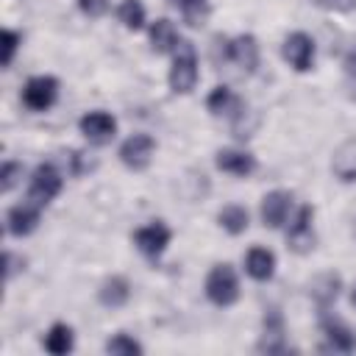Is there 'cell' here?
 I'll return each instance as SVG.
<instances>
[{"mask_svg":"<svg viewBox=\"0 0 356 356\" xmlns=\"http://www.w3.org/2000/svg\"><path fill=\"white\" fill-rule=\"evenodd\" d=\"M197 78H200V70H197V50L192 42L181 39L178 47L172 50V67H170V75H167V83L175 95H189L195 86H197Z\"/></svg>","mask_w":356,"mask_h":356,"instance_id":"obj_1","label":"cell"},{"mask_svg":"<svg viewBox=\"0 0 356 356\" xmlns=\"http://www.w3.org/2000/svg\"><path fill=\"white\" fill-rule=\"evenodd\" d=\"M203 292H206V298H209L214 306H220V309L234 306V303L239 300V278H236L234 264H228V261L214 264V267L206 273Z\"/></svg>","mask_w":356,"mask_h":356,"instance_id":"obj_2","label":"cell"},{"mask_svg":"<svg viewBox=\"0 0 356 356\" xmlns=\"http://www.w3.org/2000/svg\"><path fill=\"white\" fill-rule=\"evenodd\" d=\"M259 353H289V342H286V323H284V314L278 306H270L264 309V317H261V337H259V345H256Z\"/></svg>","mask_w":356,"mask_h":356,"instance_id":"obj_3","label":"cell"},{"mask_svg":"<svg viewBox=\"0 0 356 356\" xmlns=\"http://www.w3.org/2000/svg\"><path fill=\"white\" fill-rule=\"evenodd\" d=\"M314 206H300L298 209V214L292 217V222H289V228H286V248L292 250V253H298V256H306V253H312L314 250V242H317V236H314Z\"/></svg>","mask_w":356,"mask_h":356,"instance_id":"obj_4","label":"cell"},{"mask_svg":"<svg viewBox=\"0 0 356 356\" xmlns=\"http://www.w3.org/2000/svg\"><path fill=\"white\" fill-rule=\"evenodd\" d=\"M314 39L306 33V31H292L284 36V44H281V56L284 61L295 70V72H309L314 67Z\"/></svg>","mask_w":356,"mask_h":356,"instance_id":"obj_5","label":"cell"},{"mask_svg":"<svg viewBox=\"0 0 356 356\" xmlns=\"http://www.w3.org/2000/svg\"><path fill=\"white\" fill-rule=\"evenodd\" d=\"M220 44H222V58L236 64L242 72H256L259 67V42L253 33H239L234 39H222L220 36Z\"/></svg>","mask_w":356,"mask_h":356,"instance_id":"obj_6","label":"cell"},{"mask_svg":"<svg viewBox=\"0 0 356 356\" xmlns=\"http://www.w3.org/2000/svg\"><path fill=\"white\" fill-rule=\"evenodd\" d=\"M61 186H64V178H61V172L56 170V164L42 161V164L33 170V175H31L28 200L36 203V206H47V203L61 192Z\"/></svg>","mask_w":356,"mask_h":356,"instance_id":"obj_7","label":"cell"},{"mask_svg":"<svg viewBox=\"0 0 356 356\" xmlns=\"http://www.w3.org/2000/svg\"><path fill=\"white\" fill-rule=\"evenodd\" d=\"M153 153H156V139H153L150 134H145V131L131 134V136L120 145V150H117L120 161H122L128 170H134V172L147 170L150 161H153Z\"/></svg>","mask_w":356,"mask_h":356,"instance_id":"obj_8","label":"cell"},{"mask_svg":"<svg viewBox=\"0 0 356 356\" xmlns=\"http://www.w3.org/2000/svg\"><path fill=\"white\" fill-rule=\"evenodd\" d=\"M22 103L31 111H47L58 100V81L53 75H33L22 86Z\"/></svg>","mask_w":356,"mask_h":356,"instance_id":"obj_9","label":"cell"},{"mask_svg":"<svg viewBox=\"0 0 356 356\" xmlns=\"http://www.w3.org/2000/svg\"><path fill=\"white\" fill-rule=\"evenodd\" d=\"M170 239H172V231H170V225L161 222V220H153V222H147V225H142V228L134 231V245H136V250H139L142 256L153 259V261L167 250Z\"/></svg>","mask_w":356,"mask_h":356,"instance_id":"obj_10","label":"cell"},{"mask_svg":"<svg viewBox=\"0 0 356 356\" xmlns=\"http://www.w3.org/2000/svg\"><path fill=\"white\" fill-rule=\"evenodd\" d=\"M320 331L325 337L323 350H334V353H353L356 350V334L350 331L348 323L328 314V309L320 314Z\"/></svg>","mask_w":356,"mask_h":356,"instance_id":"obj_11","label":"cell"},{"mask_svg":"<svg viewBox=\"0 0 356 356\" xmlns=\"http://www.w3.org/2000/svg\"><path fill=\"white\" fill-rule=\"evenodd\" d=\"M78 131L83 134L86 142L92 145H108L114 136H117V120L103 111V108H95V111H86L81 120H78Z\"/></svg>","mask_w":356,"mask_h":356,"instance_id":"obj_12","label":"cell"},{"mask_svg":"<svg viewBox=\"0 0 356 356\" xmlns=\"http://www.w3.org/2000/svg\"><path fill=\"white\" fill-rule=\"evenodd\" d=\"M206 108H209V114L225 117V120H231V122H239V120L245 117V111H248L245 100H242L231 86H214V89L209 92V97H206Z\"/></svg>","mask_w":356,"mask_h":356,"instance_id":"obj_13","label":"cell"},{"mask_svg":"<svg viewBox=\"0 0 356 356\" xmlns=\"http://www.w3.org/2000/svg\"><path fill=\"white\" fill-rule=\"evenodd\" d=\"M39 220H42V206L25 200V203H17L6 211V228L11 236H28L39 228Z\"/></svg>","mask_w":356,"mask_h":356,"instance_id":"obj_14","label":"cell"},{"mask_svg":"<svg viewBox=\"0 0 356 356\" xmlns=\"http://www.w3.org/2000/svg\"><path fill=\"white\" fill-rule=\"evenodd\" d=\"M339 292H342V275L334 273V270L317 273V275L309 281V298L314 300V306H317L320 312L331 309V306L337 303Z\"/></svg>","mask_w":356,"mask_h":356,"instance_id":"obj_15","label":"cell"},{"mask_svg":"<svg viewBox=\"0 0 356 356\" xmlns=\"http://www.w3.org/2000/svg\"><path fill=\"white\" fill-rule=\"evenodd\" d=\"M289 209H292V192H286V189L267 192L261 197V209H259L264 228H281L289 217Z\"/></svg>","mask_w":356,"mask_h":356,"instance_id":"obj_16","label":"cell"},{"mask_svg":"<svg viewBox=\"0 0 356 356\" xmlns=\"http://www.w3.org/2000/svg\"><path fill=\"white\" fill-rule=\"evenodd\" d=\"M214 164L220 172H228V175H236V178H248L256 172V156L248 153V150H236V147H222L214 153Z\"/></svg>","mask_w":356,"mask_h":356,"instance_id":"obj_17","label":"cell"},{"mask_svg":"<svg viewBox=\"0 0 356 356\" xmlns=\"http://www.w3.org/2000/svg\"><path fill=\"white\" fill-rule=\"evenodd\" d=\"M245 273H248L253 281H259V284L270 281V278L275 275V253H273L270 248H261V245L250 248V250L245 253Z\"/></svg>","mask_w":356,"mask_h":356,"instance_id":"obj_18","label":"cell"},{"mask_svg":"<svg viewBox=\"0 0 356 356\" xmlns=\"http://www.w3.org/2000/svg\"><path fill=\"white\" fill-rule=\"evenodd\" d=\"M97 300L106 309H120L131 300V281L125 275H108L100 286H97Z\"/></svg>","mask_w":356,"mask_h":356,"instance_id":"obj_19","label":"cell"},{"mask_svg":"<svg viewBox=\"0 0 356 356\" xmlns=\"http://www.w3.org/2000/svg\"><path fill=\"white\" fill-rule=\"evenodd\" d=\"M147 36H150V50L153 53H172L175 47H178V42H181V36H178V28L172 25V19H167V17H159L153 25H150V31H147Z\"/></svg>","mask_w":356,"mask_h":356,"instance_id":"obj_20","label":"cell"},{"mask_svg":"<svg viewBox=\"0 0 356 356\" xmlns=\"http://www.w3.org/2000/svg\"><path fill=\"white\" fill-rule=\"evenodd\" d=\"M331 170L342 184H353L356 181V139H345L334 156H331Z\"/></svg>","mask_w":356,"mask_h":356,"instance_id":"obj_21","label":"cell"},{"mask_svg":"<svg viewBox=\"0 0 356 356\" xmlns=\"http://www.w3.org/2000/svg\"><path fill=\"white\" fill-rule=\"evenodd\" d=\"M42 345H44L47 353L64 356V353H70V350L75 348V334H72V328H70L67 323H53V325L47 328Z\"/></svg>","mask_w":356,"mask_h":356,"instance_id":"obj_22","label":"cell"},{"mask_svg":"<svg viewBox=\"0 0 356 356\" xmlns=\"http://www.w3.org/2000/svg\"><path fill=\"white\" fill-rule=\"evenodd\" d=\"M217 222H220V228L228 231L231 236H239V234L248 231V225H250V214H248L245 206H239V203H228V206H222V209L217 211Z\"/></svg>","mask_w":356,"mask_h":356,"instance_id":"obj_23","label":"cell"},{"mask_svg":"<svg viewBox=\"0 0 356 356\" xmlns=\"http://www.w3.org/2000/svg\"><path fill=\"white\" fill-rule=\"evenodd\" d=\"M170 6H175L181 11V17L189 28H200L209 19V0H170Z\"/></svg>","mask_w":356,"mask_h":356,"instance_id":"obj_24","label":"cell"},{"mask_svg":"<svg viewBox=\"0 0 356 356\" xmlns=\"http://www.w3.org/2000/svg\"><path fill=\"white\" fill-rule=\"evenodd\" d=\"M117 19H120L128 31H142L145 22H147V14H145L142 0H122V3L117 6Z\"/></svg>","mask_w":356,"mask_h":356,"instance_id":"obj_25","label":"cell"},{"mask_svg":"<svg viewBox=\"0 0 356 356\" xmlns=\"http://www.w3.org/2000/svg\"><path fill=\"white\" fill-rule=\"evenodd\" d=\"M103 348H106V353H111V356H142V353H145L142 342L134 339V337L125 334V331H117L114 337H108Z\"/></svg>","mask_w":356,"mask_h":356,"instance_id":"obj_26","label":"cell"},{"mask_svg":"<svg viewBox=\"0 0 356 356\" xmlns=\"http://www.w3.org/2000/svg\"><path fill=\"white\" fill-rule=\"evenodd\" d=\"M22 178V164L19 161H3L0 167V192H11Z\"/></svg>","mask_w":356,"mask_h":356,"instance_id":"obj_27","label":"cell"},{"mask_svg":"<svg viewBox=\"0 0 356 356\" xmlns=\"http://www.w3.org/2000/svg\"><path fill=\"white\" fill-rule=\"evenodd\" d=\"M19 42H22V36H19L17 31L3 28V58H0L3 67H11V61H14L17 50H19Z\"/></svg>","mask_w":356,"mask_h":356,"instance_id":"obj_28","label":"cell"},{"mask_svg":"<svg viewBox=\"0 0 356 356\" xmlns=\"http://www.w3.org/2000/svg\"><path fill=\"white\" fill-rule=\"evenodd\" d=\"M75 6H78V11L81 14H86L89 19H100L106 11H108V0H75Z\"/></svg>","mask_w":356,"mask_h":356,"instance_id":"obj_29","label":"cell"},{"mask_svg":"<svg viewBox=\"0 0 356 356\" xmlns=\"http://www.w3.org/2000/svg\"><path fill=\"white\" fill-rule=\"evenodd\" d=\"M3 259H6V270H3V273H6V281H11L17 273H22V270H25V259H22V256H17V253H11V250H8Z\"/></svg>","mask_w":356,"mask_h":356,"instance_id":"obj_30","label":"cell"},{"mask_svg":"<svg viewBox=\"0 0 356 356\" xmlns=\"http://www.w3.org/2000/svg\"><path fill=\"white\" fill-rule=\"evenodd\" d=\"M323 8L328 11H337V14H350L356 11V0H317Z\"/></svg>","mask_w":356,"mask_h":356,"instance_id":"obj_31","label":"cell"},{"mask_svg":"<svg viewBox=\"0 0 356 356\" xmlns=\"http://www.w3.org/2000/svg\"><path fill=\"white\" fill-rule=\"evenodd\" d=\"M342 67H345V72H348L350 78H356V47L345 56V64H342Z\"/></svg>","mask_w":356,"mask_h":356,"instance_id":"obj_32","label":"cell"},{"mask_svg":"<svg viewBox=\"0 0 356 356\" xmlns=\"http://www.w3.org/2000/svg\"><path fill=\"white\" fill-rule=\"evenodd\" d=\"M350 306L356 309V284H353V289H350Z\"/></svg>","mask_w":356,"mask_h":356,"instance_id":"obj_33","label":"cell"},{"mask_svg":"<svg viewBox=\"0 0 356 356\" xmlns=\"http://www.w3.org/2000/svg\"><path fill=\"white\" fill-rule=\"evenodd\" d=\"M353 236H356V225H353Z\"/></svg>","mask_w":356,"mask_h":356,"instance_id":"obj_34","label":"cell"}]
</instances>
